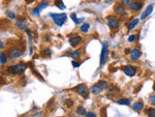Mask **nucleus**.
<instances>
[{
  "mask_svg": "<svg viewBox=\"0 0 155 117\" xmlns=\"http://www.w3.org/2000/svg\"><path fill=\"white\" fill-rule=\"evenodd\" d=\"M108 24L112 29H116L119 27V20H117L113 17H110V18H108Z\"/></svg>",
  "mask_w": 155,
  "mask_h": 117,
  "instance_id": "7",
  "label": "nucleus"
},
{
  "mask_svg": "<svg viewBox=\"0 0 155 117\" xmlns=\"http://www.w3.org/2000/svg\"><path fill=\"white\" fill-rule=\"evenodd\" d=\"M0 58H1L0 60H1V63H2V64H5L6 61H7V56H6L5 53L2 52V53H1V55H0Z\"/></svg>",
  "mask_w": 155,
  "mask_h": 117,
  "instance_id": "20",
  "label": "nucleus"
},
{
  "mask_svg": "<svg viewBox=\"0 0 155 117\" xmlns=\"http://www.w3.org/2000/svg\"><path fill=\"white\" fill-rule=\"evenodd\" d=\"M117 103H118L119 105H125V106H129V105L131 104V101H130V100H128V99H121V100H119Z\"/></svg>",
  "mask_w": 155,
  "mask_h": 117,
  "instance_id": "16",
  "label": "nucleus"
},
{
  "mask_svg": "<svg viewBox=\"0 0 155 117\" xmlns=\"http://www.w3.org/2000/svg\"><path fill=\"white\" fill-rule=\"evenodd\" d=\"M27 68L26 64H16V65H12L7 68V72L12 75H16V74H22L24 73Z\"/></svg>",
  "mask_w": 155,
  "mask_h": 117,
  "instance_id": "2",
  "label": "nucleus"
},
{
  "mask_svg": "<svg viewBox=\"0 0 155 117\" xmlns=\"http://www.w3.org/2000/svg\"><path fill=\"white\" fill-rule=\"evenodd\" d=\"M81 40H82V38L80 36H74V37H71L69 39V44H70L71 47H76L81 42Z\"/></svg>",
  "mask_w": 155,
  "mask_h": 117,
  "instance_id": "9",
  "label": "nucleus"
},
{
  "mask_svg": "<svg viewBox=\"0 0 155 117\" xmlns=\"http://www.w3.org/2000/svg\"><path fill=\"white\" fill-rule=\"evenodd\" d=\"M76 112H78V114H80V115H85L86 114V111H85V109L83 107H79L76 109Z\"/></svg>",
  "mask_w": 155,
  "mask_h": 117,
  "instance_id": "26",
  "label": "nucleus"
},
{
  "mask_svg": "<svg viewBox=\"0 0 155 117\" xmlns=\"http://www.w3.org/2000/svg\"><path fill=\"white\" fill-rule=\"evenodd\" d=\"M123 72L126 76L128 77H134L136 75V73H137V68L135 66H132V65H126L124 68H123Z\"/></svg>",
  "mask_w": 155,
  "mask_h": 117,
  "instance_id": "5",
  "label": "nucleus"
},
{
  "mask_svg": "<svg viewBox=\"0 0 155 117\" xmlns=\"http://www.w3.org/2000/svg\"><path fill=\"white\" fill-rule=\"evenodd\" d=\"M65 104H66V105H68V106H71V105H72V103H71V102H69V101H66V102H65Z\"/></svg>",
  "mask_w": 155,
  "mask_h": 117,
  "instance_id": "36",
  "label": "nucleus"
},
{
  "mask_svg": "<svg viewBox=\"0 0 155 117\" xmlns=\"http://www.w3.org/2000/svg\"><path fill=\"white\" fill-rule=\"evenodd\" d=\"M97 85H98V86H100L102 89L108 88V83H107L106 81H99V82L97 83Z\"/></svg>",
  "mask_w": 155,
  "mask_h": 117,
  "instance_id": "22",
  "label": "nucleus"
},
{
  "mask_svg": "<svg viewBox=\"0 0 155 117\" xmlns=\"http://www.w3.org/2000/svg\"><path fill=\"white\" fill-rule=\"evenodd\" d=\"M32 15H35V16H39V12H38V9L37 8H34L32 10Z\"/></svg>",
  "mask_w": 155,
  "mask_h": 117,
  "instance_id": "31",
  "label": "nucleus"
},
{
  "mask_svg": "<svg viewBox=\"0 0 155 117\" xmlns=\"http://www.w3.org/2000/svg\"><path fill=\"white\" fill-rule=\"evenodd\" d=\"M136 40V35H130L129 37H128V41L129 42H134Z\"/></svg>",
  "mask_w": 155,
  "mask_h": 117,
  "instance_id": "30",
  "label": "nucleus"
},
{
  "mask_svg": "<svg viewBox=\"0 0 155 117\" xmlns=\"http://www.w3.org/2000/svg\"><path fill=\"white\" fill-rule=\"evenodd\" d=\"M86 116H87V117H95L96 115H95L94 113H91V112H88V113H86Z\"/></svg>",
  "mask_w": 155,
  "mask_h": 117,
  "instance_id": "32",
  "label": "nucleus"
},
{
  "mask_svg": "<svg viewBox=\"0 0 155 117\" xmlns=\"http://www.w3.org/2000/svg\"><path fill=\"white\" fill-rule=\"evenodd\" d=\"M131 60H138L141 57V51L139 49H134L131 51Z\"/></svg>",
  "mask_w": 155,
  "mask_h": 117,
  "instance_id": "10",
  "label": "nucleus"
},
{
  "mask_svg": "<svg viewBox=\"0 0 155 117\" xmlns=\"http://www.w3.org/2000/svg\"><path fill=\"white\" fill-rule=\"evenodd\" d=\"M6 16L8 18H10V19H16V15L13 12H9V10H7V12H6Z\"/></svg>",
  "mask_w": 155,
  "mask_h": 117,
  "instance_id": "28",
  "label": "nucleus"
},
{
  "mask_svg": "<svg viewBox=\"0 0 155 117\" xmlns=\"http://www.w3.org/2000/svg\"><path fill=\"white\" fill-rule=\"evenodd\" d=\"M108 50H109V44L108 41H104L102 44V51L100 54V65H102L104 63L106 62L107 56H108Z\"/></svg>",
  "mask_w": 155,
  "mask_h": 117,
  "instance_id": "4",
  "label": "nucleus"
},
{
  "mask_svg": "<svg viewBox=\"0 0 155 117\" xmlns=\"http://www.w3.org/2000/svg\"><path fill=\"white\" fill-rule=\"evenodd\" d=\"M142 6H143V4L140 3V2H131V3L129 4V7H130L132 10H140V9L142 8Z\"/></svg>",
  "mask_w": 155,
  "mask_h": 117,
  "instance_id": "11",
  "label": "nucleus"
},
{
  "mask_svg": "<svg viewBox=\"0 0 155 117\" xmlns=\"http://www.w3.org/2000/svg\"><path fill=\"white\" fill-rule=\"evenodd\" d=\"M72 65H73L74 67H79V66L81 65V63H79V62H75V61H72Z\"/></svg>",
  "mask_w": 155,
  "mask_h": 117,
  "instance_id": "33",
  "label": "nucleus"
},
{
  "mask_svg": "<svg viewBox=\"0 0 155 117\" xmlns=\"http://www.w3.org/2000/svg\"><path fill=\"white\" fill-rule=\"evenodd\" d=\"M143 108H144V103L143 102H138V103L132 105V109H134L135 111H141Z\"/></svg>",
  "mask_w": 155,
  "mask_h": 117,
  "instance_id": "13",
  "label": "nucleus"
},
{
  "mask_svg": "<svg viewBox=\"0 0 155 117\" xmlns=\"http://www.w3.org/2000/svg\"><path fill=\"white\" fill-rule=\"evenodd\" d=\"M70 17H71V19L73 20V22L75 23V24H79V23H81L82 21H84V18L83 19H80V20H78V18H76V15L75 14H71L70 15Z\"/></svg>",
  "mask_w": 155,
  "mask_h": 117,
  "instance_id": "18",
  "label": "nucleus"
},
{
  "mask_svg": "<svg viewBox=\"0 0 155 117\" xmlns=\"http://www.w3.org/2000/svg\"><path fill=\"white\" fill-rule=\"evenodd\" d=\"M70 56H71V58H73V59H76V58H79V57H80V53L78 52V51H76V52L74 51V52H72L71 54H70Z\"/></svg>",
  "mask_w": 155,
  "mask_h": 117,
  "instance_id": "27",
  "label": "nucleus"
},
{
  "mask_svg": "<svg viewBox=\"0 0 155 117\" xmlns=\"http://www.w3.org/2000/svg\"><path fill=\"white\" fill-rule=\"evenodd\" d=\"M48 5H49V4H48V3H47V2H43V3H41V4H40V5H39V6H37V7H36V8H37V9H38V12H39V13H40V12H41V10H42V9H43V8H46V7H47V6H48Z\"/></svg>",
  "mask_w": 155,
  "mask_h": 117,
  "instance_id": "24",
  "label": "nucleus"
},
{
  "mask_svg": "<svg viewBox=\"0 0 155 117\" xmlns=\"http://www.w3.org/2000/svg\"><path fill=\"white\" fill-rule=\"evenodd\" d=\"M152 12H153V5H149V6L146 8L145 12H144V13L142 14L141 19H142V20H145L147 17H149V16L152 14Z\"/></svg>",
  "mask_w": 155,
  "mask_h": 117,
  "instance_id": "8",
  "label": "nucleus"
},
{
  "mask_svg": "<svg viewBox=\"0 0 155 117\" xmlns=\"http://www.w3.org/2000/svg\"><path fill=\"white\" fill-rule=\"evenodd\" d=\"M75 91L79 93L81 97L83 98H88V94H89V90H88L87 86L84 84H80V85H78V86L75 87Z\"/></svg>",
  "mask_w": 155,
  "mask_h": 117,
  "instance_id": "3",
  "label": "nucleus"
},
{
  "mask_svg": "<svg viewBox=\"0 0 155 117\" xmlns=\"http://www.w3.org/2000/svg\"><path fill=\"white\" fill-rule=\"evenodd\" d=\"M33 116H35V117H39V116H42V114H41V113H36V114H34Z\"/></svg>",
  "mask_w": 155,
  "mask_h": 117,
  "instance_id": "35",
  "label": "nucleus"
},
{
  "mask_svg": "<svg viewBox=\"0 0 155 117\" xmlns=\"http://www.w3.org/2000/svg\"><path fill=\"white\" fill-rule=\"evenodd\" d=\"M138 23H139V19H135V20H132L131 22L128 24V26H127V28H128V30H132L134 29L137 25H138Z\"/></svg>",
  "mask_w": 155,
  "mask_h": 117,
  "instance_id": "15",
  "label": "nucleus"
},
{
  "mask_svg": "<svg viewBox=\"0 0 155 117\" xmlns=\"http://www.w3.org/2000/svg\"><path fill=\"white\" fill-rule=\"evenodd\" d=\"M130 0H123V4L124 5H127V4H130Z\"/></svg>",
  "mask_w": 155,
  "mask_h": 117,
  "instance_id": "34",
  "label": "nucleus"
},
{
  "mask_svg": "<svg viewBox=\"0 0 155 117\" xmlns=\"http://www.w3.org/2000/svg\"><path fill=\"white\" fill-rule=\"evenodd\" d=\"M50 17L53 19V21L57 26H62L64 24V22L66 21V19H67V16H66L65 14H54V13H51Z\"/></svg>",
  "mask_w": 155,
  "mask_h": 117,
  "instance_id": "1",
  "label": "nucleus"
},
{
  "mask_svg": "<svg viewBox=\"0 0 155 117\" xmlns=\"http://www.w3.org/2000/svg\"><path fill=\"white\" fill-rule=\"evenodd\" d=\"M42 55L43 56H51L52 55V51L50 49H46L42 51Z\"/></svg>",
  "mask_w": 155,
  "mask_h": 117,
  "instance_id": "25",
  "label": "nucleus"
},
{
  "mask_svg": "<svg viewBox=\"0 0 155 117\" xmlns=\"http://www.w3.org/2000/svg\"><path fill=\"white\" fill-rule=\"evenodd\" d=\"M22 50L18 49V48H15V49H12L9 51V57L12 58V59H17L19 58L21 55H22Z\"/></svg>",
  "mask_w": 155,
  "mask_h": 117,
  "instance_id": "6",
  "label": "nucleus"
},
{
  "mask_svg": "<svg viewBox=\"0 0 155 117\" xmlns=\"http://www.w3.org/2000/svg\"><path fill=\"white\" fill-rule=\"evenodd\" d=\"M91 91H92V93H94V94H99V93H101L102 88H101L100 86H98V85H94V86L91 87Z\"/></svg>",
  "mask_w": 155,
  "mask_h": 117,
  "instance_id": "14",
  "label": "nucleus"
},
{
  "mask_svg": "<svg viewBox=\"0 0 155 117\" xmlns=\"http://www.w3.org/2000/svg\"><path fill=\"white\" fill-rule=\"evenodd\" d=\"M149 102L152 104V105H155V94H151L149 97Z\"/></svg>",
  "mask_w": 155,
  "mask_h": 117,
  "instance_id": "29",
  "label": "nucleus"
},
{
  "mask_svg": "<svg viewBox=\"0 0 155 117\" xmlns=\"http://www.w3.org/2000/svg\"><path fill=\"white\" fill-rule=\"evenodd\" d=\"M89 28H90V24H84L81 26V31L82 32H87L89 30Z\"/></svg>",
  "mask_w": 155,
  "mask_h": 117,
  "instance_id": "21",
  "label": "nucleus"
},
{
  "mask_svg": "<svg viewBox=\"0 0 155 117\" xmlns=\"http://www.w3.org/2000/svg\"><path fill=\"white\" fill-rule=\"evenodd\" d=\"M55 5H56L57 7H59L60 9H64V8H65V5L63 4L62 0H56V2H55Z\"/></svg>",
  "mask_w": 155,
  "mask_h": 117,
  "instance_id": "19",
  "label": "nucleus"
},
{
  "mask_svg": "<svg viewBox=\"0 0 155 117\" xmlns=\"http://www.w3.org/2000/svg\"><path fill=\"white\" fill-rule=\"evenodd\" d=\"M17 26L21 29H26V21L25 20H19L17 22Z\"/></svg>",
  "mask_w": 155,
  "mask_h": 117,
  "instance_id": "17",
  "label": "nucleus"
},
{
  "mask_svg": "<svg viewBox=\"0 0 155 117\" xmlns=\"http://www.w3.org/2000/svg\"><path fill=\"white\" fill-rule=\"evenodd\" d=\"M115 13L117 15H120V16H122L124 13H125V7L123 5H117L115 7Z\"/></svg>",
  "mask_w": 155,
  "mask_h": 117,
  "instance_id": "12",
  "label": "nucleus"
},
{
  "mask_svg": "<svg viewBox=\"0 0 155 117\" xmlns=\"http://www.w3.org/2000/svg\"><path fill=\"white\" fill-rule=\"evenodd\" d=\"M153 90L155 91V83H154V85H153Z\"/></svg>",
  "mask_w": 155,
  "mask_h": 117,
  "instance_id": "37",
  "label": "nucleus"
},
{
  "mask_svg": "<svg viewBox=\"0 0 155 117\" xmlns=\"http://www.w3.org/2000/svg\"><path fill=\"white\" fill-rule=\"evenodd\" d=\"M147 114H148V116H150V117H155V108H150V109L147 111Z\"/></svg>",
  "mask_w": 155,
  "mask_h": 117,
  "instance_id": "23",
  "label": "nucleus"
}]
</instances>
